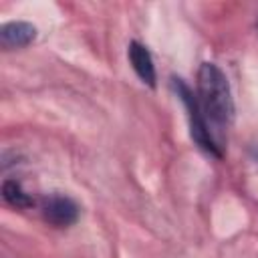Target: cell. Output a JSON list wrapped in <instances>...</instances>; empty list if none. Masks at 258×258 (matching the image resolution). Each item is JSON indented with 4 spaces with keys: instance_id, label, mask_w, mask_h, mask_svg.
<instances>
[{
    "instance_id": "5",
    "label": "cell",
    "mask_w": 258,
    "mask_h": 258,
    "mask_svg": "<svg viewBox=\"0 0 258 258\" xmlns=\"http://www.w3.org/2000/svg\"><path fill=\"white\" fill-rule=\"evenodd\" d=\"M127 56H129V62H131L133 71L137 73V77L143 83H147L149 87H155V79H157L155 77V64H153V58H151L147 46L133 40L127 46Z\"/></svg>"
},
{
    "instance_id": "3",
    "label": "cell",
    "mask_w": 258,
    "mask_h": 258,
    "mask_svg": "<svg viewBox=\"0 0 258 258\" xmlns=\"http://www.w3.org/2000/svg\"><path fill=\"white\" fill-rule=\"evenodd\" d=\"M40 210H42V218L54 228L73 226L79 218V206L75 204V200H71L69 196H62V194L44 196Z\"/></svg>"
},
{
    "instance_id": "2",
    "label": "cell",
    "mask_w": 258,
    "mask_h": 258,
    "mask_svg": "<svg viewBox=\"0 0 258 258\" xmlns=\"http://www.w3.org/2000/svg\"><path fill=\"white\" fill-rule=\"evenodd\" d=\"M171 83H173V89H175L177 97L181 99V103H183L185 109H187L191 139H194L204 151H208V153L220 157V155H222V145H220L218 139L214 137V133H212V129H210V125H208V121H206V117H204V113H202V109H200L198 97L194 95V91H191L181 79L173 77Z\"/></svg>"
},
{
    "instance_id": "6",
    "label": "cell",
    "mask_w": 258,
    "mask_h": 258,
    "mask_svg": "<svg viewBox=\"0 0 258 258\" xmlns=\"http://www.w3.org/2000/svg\"><path fill=\"white\" fill-rule=\"evenodd\" d=\"M2 196L12 208H30V206H34V200L22 189L20 181H16V179H6L2 183Z\"/></svg>"
},
{
    "instance_id": "1",
    "label": "cell",
    "mask_w": 258,
    "mask_h": 258,
    "mask_svg": "<svg viewBox=\"0 0 258 258\" xmlns=\"http://www.w3.org/2000/svg\"><path fill=\"white\" fill-rule=\"evenodd\" d=\"M198 103L210 129H226L232 123L234 99L230 83L224 71L214 62H202L198 69Z\"/></svg>"
},
{
    "instance_id": "4",
    "label": "cell",
    "mask_w": 258,
    "mask_h": 258,
    "mask_svg": "<svg viewBox=\"0 0 258 258\" xmlns=\"http://www.w3.org/2000/svg\"><path fill=\"white\" fill-rule=\"evenodd\" d=\"M36 38V28L30 22H22V20H14V22H6L0 28V42L4 48H22L28 46L32 40Z\"/></svg>"
}]
</instances>
